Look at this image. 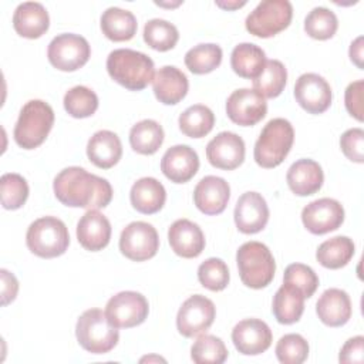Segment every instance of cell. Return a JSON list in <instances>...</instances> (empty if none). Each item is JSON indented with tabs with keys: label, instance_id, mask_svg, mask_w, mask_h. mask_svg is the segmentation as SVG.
Masks as SVG:
<instances>
[{
	"label": "cell",
	"instance_id": "cell-1",
	"mask_svg": "<svg viewBox=\"0 0 364 364\" xmlns=\"http://www.w3.org/2000/svg\"><path fill=\"white\" fill-rule=\"evenodd\" d=\"M53 189L55 198L70 208L100 209L112 199L111 183L80 166H68L57 173Z\"/></svg>",
	"mask_w": 364,
	"mask_h": 364
},
{
	"label": "cell",
	"instance_id": "cell-2",
	"mask_svg": "<svg viewBox=\"0 0 364 364\" xmlns=\"http://www.w3.org/2000/svg\"><path fill=\"white\" fill-rule=\"evenodd\" d=\"M107 71L119 85L141 91L154 80V61L141 51L117 48L108 54Z\"/></svg>",
	"mask_w": 364,
	"mask_h": 364
},
{
	"label": "cell",
	"instance_id": "cell-3",
	"mask_svg": "<svg viewBox=\"0 0 364 364\" xmlns=\"http://www.w3.org/2000/svg\"><path fill=\"white\" fill-rule=\"evenodd\" d=\"M54 125L53 108L41 100H30L18 114L13 136L16 144L23 149L40 146L48 136Z\"/></svg>",
	"mask_w": 364,
	"mask_h": 364
},
{
	"label": "cell",
	"instance_id": "cell-4",
	"mask_svg": "<svg viewBox=\"0 0 364 364\" xmlns=\"http://www.w3.org/2000/svg\"><path fill=\"white\" fill-rule=\"evenodd\" d=\"M294 141V129L290 121L284 118L270 119L262 129L256 144L253 156L259 166H279L289 155Z\"/></svg>",
	"mask_w": 364,
	"mask_h": 364
},
{
	"label": "cell",
	"instance_id": "cell-5",
	"mask_svg": "<svg viewBox=\"0 0 364 364\" xmlns=\"http://www.w3.org/2000/svg\"><path fill=\"white\" fill-rule=\"evenodd\" d=\"M236 263L242 283L250 289H263L274 277V257L262 242L243 243L236 252Z\"/></svg>",
	"mask_w": 364,
	"mask_h": 364
},
{
	"label": "cell",
	"instance_id": "cell-6",
	"mask_svg": "<svg viewBox=\"0 0 364 364\" xmlns=\"http://www.w3.org/2000/svg\"><path fill=\"white\" fill-rule=\"evenodd\" d=\"M75 336L80 346L91 354H105L111 351L119 340L117 327L108 320L105 311L100 309L85 310L78 317Z\"/></svg>",
	"mask_w": 364,
	"mask_h": 364
},
{
	"label": "cell",
	"instance_id": "cell-7",
	"mask_svg": "<svg viewBox=\"0 0 364 364\" xmlns=\"http://www.w3.org/2000/svg\"><path fill=\"white\" fill-rule=\"evenodd\" d=\"M26 243L28 250L36 256L53 259L65 253L70 245V233L61 219L43 216L28 226Z\"/></svg>",
	"mask_w": 364,
	"mask_h": 364
},
{
	"label": "cell",
	"instance_id": "cell-8",
	"mask_svg": "<svg viewBox=\"0 0 364 364\" xmlns=\"http://www.w3.org/2000/svg\"><path fill=\"white\" fill-rule=\"evenodd\" d=\"M293 6L289 0H263L246 17V30L260 38L273 37L289 27Z\"/></svg>",
	"mask_w": 364,
	"mask_h": 364
},
{
	"label": "cell",
	"instance_id": "cell-9",
	"mask_svg": "<svg viewBox=\"0 0 364 364\" xmlns=\"http://www.w3.org/2000/svg\"><path fill=\"white\" fill-rule=\"evenodd\" d=\"M91 55L88 41L74 33H63L55 36L47 48L50 64L60 71H75L87 64Z\"/></svg>",
	"mask_w": 364,
	"mask_h": 364
},
{
	"label": "cell",
	"instance_id": "cell-10",
	"mask_svg": "<svg viewBox=\"0 0 364 364\" xmlns=\"http://www.w3.org/2000/svg\"><path fill=\"white\" fill-rule=\"evenodd\" d=\"M148 313L149 304L145 296L132 290L117 293L105 306V314L117 328L139 326L145 321Z\"/></svg>",
	"mask_w": 364,
	"mask_h": 364
},
{
	"label": "cell",
	"instance_id": "cell-11",
	"mask_svg": "<svg viewBox=\"0 0 364 364\" xmlns=\"http://www.w3.org/2000/svg\"><path fill=\"white\" fill-rule=\"evenodd\" d=\"M159 249V236L156 229L146 222H131L124 228L119 236L121 253L134 262H144L156 255Z\"/></svg>",
	"mask_w": 364,
	"mask_h": 364
},
{
	"label": "cell",
	"instance_id": "cell-12",
	"mask_svg": "<svg viewBox=\"0 0 364 364\" xmlns=\"http://www.w3.org/2000/svg\"><path fill=\"white\" fill-rule=\"evenodd\" d=\"M216 317L213 301L202 294H193L186 299L176 314L178 331L188 338L203 334Z\"/></svg>",
	"mask_w": 364,
	"mask_h": 364
},
{
	"label": "cell",
	"instance_id": "cell-13",
	"mask_svg": "<svg viewBox=\"0 0 364 364\" xmlns=\"http://www.w3.org/2000/svg\"><path fill=\"white\" fill-rule=\"evenodd\" d=\"M266 98L253 88H239L228 97L226 114L229 119L237 125H256L266 117Z\"/></svg>",
	"mask_w": 364,
	"mask_h": 364
},
{
	"label": "cell",
	"instance_id": "cell-14",
	"mask_svg": "<svg viewBox=\"0 0 364 364\" xmlns=\"http://www.w3.org/2000/svg\"><path fill=\"white\" fill-rule=\"evenodd\" d=\"M301 222L313 235H324L333 232L344 222L343 205L331 198H320L301 210Z\"/></svg>",
	"mask_w": 364,
	"mask_h": 364
},
{
	"label": "cell",
	"instance_id": "cell-15",
	"mask_svg": "<svg viewBox=\"0 0 364 364\" xmlns=\"http://www.w3.org/2000/svg\"><path fill=\"white\" fill-rule=\"evenodd\" d=\"M294 98L309 114H321L331 105V87L321 75L304 73L296 80Z\"/></svg>",
	"mask_w": 364,
	"mask_h": 364
},
{
	"label": "cell",
	"instance_id": "cell-16",
	"mask_svg": "<svg viewBox=\"0 0 364 364\" xmlns=\"http://www.w3.org/2000/svg\"><path fill=\"white\" fill-rule=\"evenodd\" d=\"M245 141L235 132L223 131L213 136L206 145V158L215 168L232 171L245 161Z\"/></svg>",
	"mask_w": 364,
	"mask_h": 364
},
{
	"label": "cell",
	"instance_id": "cell-17",
	"mask_svg": "<svg viewBox=\"0 0 364 364\" xmlns=\"http://www.w3.org/2000/svg\"><path fill=\"white\" fill-rule=\"evenodd\" d=\"M270 327L259 318H245L232 330V341L243 355H257L272 346Z\"/></svg>",
	"mask_w": 364,
	"mask_h": 364
},
{
	"label": "cell",
	"instance_id": "cell-18",
	"mask_svg": "<svg viewBox=\"0 0 364 364\" xmlns=\"http://www.w3.org/2000/svg\"><path fill=\"white\" fill-rule=\"evenodd\" d=\"M235 223L239 232L253 235L264 229L269 220L266 199L257 192H245L235 206Z\"/></svg>",
	"mask_w": 364,
	"mask_h": 364
},
{
	"label": "cell",
	"instance_id": "cell-19",
	"mask_svg": "<svg viewBox=\"0 0 364 364\" xmlns=\"http://www.w3.org/2000/svg\"><path fill=\"white\" fill-rule=\"evenodd\" d=\"M199 169V156L189 145H173L161 159L162 173L175 183L191 181Z\"/></svg>",
	"mask_w": 364,
	"mask_h": 364
},
{
	"label": "cell",
	"instance_id": "cell-20",
	"mask_svg": "<svg viewBox=\"0 0 364 364\" xmlns=\"http://www.w3.org/2000/svg\"><path fill=\"white\" fill-rule=\"evenodd\" d=\"M230 198L229 183L215 175L202 178L193 191V202L205 215H219L226 209Z\"/></svg>",
	"mask_w": 364,
	"mask_h": 364
},
{
	"label": "cell",
	"instance_id": "cell-21",
	"mask_svg": "<svg viewBox=\"0 0 364 364\" xmlns=\"http://www.w3.org/2000/svg\"><path fill=\"white\" fill-rule=\"evenodd\" d=\"M171 249L181 257H198L205 249V235L202 229L189 219L175 220L168 230Z\"/></svg>",
	"mask_w": 364,
	"mask_h": 364
},
{
	"label": "cell",
	"instance_id": "cell-22",
	"mask_svg": "<svg viewBox=\"0 0 364 364\" xmlns=\"http://www.w3.org/2000/svg\"><path fill=\"white\" fill-rule=\"evenodd\" d=\"M77 239L90 252L102 250L111 239L109 220L97 209L87 210L77 223Z\"/></svg>",
	"mask_w": 364,
	"mask_h": 364
},
{
	"label": "cell",
	"instance_id": "cell-23",
	"mask_svg": "<svg viewBox=\"0 0 364 364\" xmlns=\"http://www.w3.org/2000/svg\"><path fill=\"white\" fill-rule=\"evenodd\" d=\"M316 313L321 323L328 327L344 326L353 313L350 296L341 289H327L316 303Z\"/></svg>",
	"mask_w": 364,
	"mask_h": 364
},
{
	"label": "cell",
	"instance_id": "cell-24",
	"mask_svg": "<svg viewBox=\"0 0 364 364\" xmlns=\"http://www.w3.org/2000/svg\"><path fill=\"white\" fill-rule=\"evenodd\" d=\"M152 88L156 100L165 105H175L188 94L189 82L186 75L175 65L161 67L154 80Z\"/></svg>",
	"mask_w": 364,
	"mask_h": 364
},
{
	"label": "cell",
	"instance_id": "cell-25",
	"mask_svg": "<svg viewBox=\"0 0 364 364\" xmlns=\"http://www.w3.org/2000/svg\"><path fill=\"white\" fill-rule=\"evenodd\" d=\"M13 27L21 37L38 38L50 27L48 11L38 1L20 3L13 14Z\"/></svg>",
	"mask_w": 364,
	"mask_h": 364
},
{
	"label": "cell",
	"instance_id": "cell-26",
	"mask_svg": "<svg viewBox=\"0 0 364 364\" xmlns=\"http://www.w3.org/2000/svg\"><path fill=\"white\" fill-rule=\"evenodd\" d=\"M286 181L293 193L297 196H309L320 191L324 182V173L316 161L304 158L290 165Z\"/></svg>",
	"mask_w": 364,
	"mask_h": 364
},
{
	"label": "cell",
	"instance_id": "cell-27",
	"mask_svg": "<svg viewBox=\"0 0 364 364\" xmlns=\"http://www.w3.org/2000/svg\"><path fill=\"white\" fill-rule=\"evenodd\" d=\"M87 156L101 169L112 168L122 156V144L119 136L108 129L97 131L88 139Z\"/></svg>",
	"mask_w": 364,
	"mask_h": 364
},
{
	"label": "cell",
	"instance_id": "cell-28",
	"mask_svg": "<svg viewBox=\"0 0 364 364\" xmlns=\"http://www.w3.org/2000/svg\"><path fill=\"white\" fill-rule=\"evenodd\" d=\"M131 205L139 213L152 215L162 209L166 200V191L164 185L151 176H145L134 182L129 192Z\"/></svg>",
	"mask_w": 364,
	"mask_h": 364
},
{
	"label": "cell",
	"instance_id": "cell-29",
	"mask_svg": "<svg viewBox=\"0 0 364 364\" xmlns=\"http://www.w3.org/2000/svg\"><path fill=\"white\" fill-rule=\"evenodd\" d=\"M303 293L290 283H283L273 297L272 311L280 324H293L300 320L304 311Z\"/></svg>",
	"mask_w": 364,
	"mask_h": 364
},
{
	"label": "cell",
	"instance_id": "cell-30",
	"mask_svg": "<svg viewBox=\"0 0 364 364\" xmlns=\"http://www.w3.org/2000/svg\"><path fill=\"white\" fill-rule=\"evenodd\" d=\"M102 34L112 41L131 40L138 28L136 17L129 10L121 7H108L100 20Z\"/></svg>",
	"mask_w": 364,
	"mask_h": 364
},
{
	"label": "cell",
	"instance_id": "cell-31",
	"mask_svg": "<svg viewBox=\"0 0 364 364\" xmlns=\"http://www.w3.org/2000/svg\"><path fill=\"white\" fill-rule=\"evenodd\" d=\"M264 64V51L253 43H240L230 54V67L242 78H256Z\"/></svg>",
	"mask_w": 364,
	"mask_h": 364
},
{
	"label": "cell",
	"instance_id": "cell-32",
	"mask_svg": "<svg viewBox=\"0 0 364 364\" xmlns=\"http://www.w3.org/2000/svg\"><path fill=\"white\" fill-rule=\"evenodd\" d=\"M354 242L347 236H334L323 242L316 252L317 262L327 269H341L354 256Z\"/></svg>",
	"mask_w": 364,
	"mask_h": 364
},
{
	"label": "cell",
	"instance_id": "cell-33",
	"mask_svg": "<svg viewBox=\"0 0 364 364\" xmlns=\"http://www.w3.org/2000/svg\"><path fill=\"white\" fill-rule=\"evenodd\" d=\"M164 128L155 119H142L129 131L131 148L141 155L155 154L164 142Z\"/></svg>",
	"mask_w": 364,
	"mask_h": 364
},
{
	"label": "cell",
	"instance_id": "cell-34",
	"mask_svg": "<svg viewBox=\"0 0 364 364\" xmlns=\"http://www.w3.org/2000/svg\"><path fill=\"white\" fill-rule=\"evenodd\" d=\"M286 81L287 71L284 64L279 60H266L260 74L253 78V90L264 98H276L283 92Z\"/></svg>",
	"mask_w": 364,
	"mask_h": 364
},
{
	"label": "cell",
	"instance_id": "cell-35",
	"mask_svg": "<svg viewBox=\"0 0 364 364\" xmlns=\"http://www.w3.org/2000/svg\"><path fill=\"white\" fill-rule=\"evenodd\" d=\"M179 129L189 138H202L208 135L215 125V114L202 104L188 107L179 115Z\"/></svg>",
	"mask_w": 364,
	"mask_h": 364
},
{
	"label": "cell",
	"instance_id": "cell-36",
	"mask_svg": "<svg viewBox=\"0 0 364 364\" xmlns=\"http://www.w3.org/2000/svg\"><path fill=\"white\" fill-rule=\"evenodd\" d=\"M222 55V48L218 44L202 43L186 51L185 65L193 74H208L220 65Z\"/></svg>",
	"mask_w": 364,
	"mask_h": 364
},
{
	"label": "cell",
	"instance_id": "cell-37",
	"mask_svg": "<svg viewBox=\"0 0 364 364\" xmlns=\"http://www.w3.org/2000/svg\"><path fill=\"white\" fill-rule=\"evenodd\" d=\"M178 40V28L164 18H152L144 27V41L156 51H168L173 48Z\"/></svg>",
	"mask_w": 364,
	"mask_h": 364
},
{
	"label": "cell",
	"instance_id": "cell-38",
	"mask_svg": "<svg viewBox=\"0 0 364 364\" xmlns=\"http://www.w3.org/2000/svg\"><path fill=\"white\" fill-rule=\"evenodd\" d=\"M63 102L68 115L74 118L91 117L98 108L97 94L85 85H75L70 88L65 92Z\"/></svg>",
	"mask_w": 364,
	"mask_h": 364
},
{
	"label": "cell",
	"instance_id": "cell-39",
	"mask_svg": "<svg viewBox=\"0 0 364 364\" xmlns=\"http://www.w3.org/2000/svg\"><path fill=\"white\" fill-rule=\"evenodd\" d=\"M191 358L196 364H222L228 358V348L222 338L212 334H202L191 347Z\"/></svg>",
	"mask_w": 364,
	"mask_h": 364
},
{
	"label": "cell",
	"instance_id": "cell-40",
	"mask_svg": "<svg viewBox=\"0 0 364 364\" xmlns=\"http://www.w3.org/2000/svg\"><path fill=\"white\" fill-rule=\"evenodd\" d=\"M338 28V20L334 11L327 7H314L304 18V31L316 40L331 38Z\"/></svg>",
	"mask_w": 364,
	"mask_h": 364
},
{
	"label": "cell",
	"instance_id": "cell-41",
	"mask_svg": "<svg viewBox=\"0 0 364 364\" xmlns=\"http://www.w3.org/2000/svg\"><path fill=\"white\" fill-rule=\"evenodd\" d=\"M1 205L4 209L16 210L21 208L28 198V183L18 173H4L0 178Z\"/></svg>",
	"mask_w": 364,
	"mask_h": 364
},
{
	"label": "cell",
	"instance_id": "cell-42",
	"mask_svg": "<svg viewBox=\"0 0 364 364\" xmlns=\"http://www.w3.org/2000/svg\"><path fill=\"white\" fill-rule=\"evenodd\" d=\"M198 279L208 290L220 291L229 284L230 280L228 264L219 257H209L199 264Z\"/></svg>",
	"mask_w": 364,
	"mask_h": 364
},
{
	"label": "cell",
	"instance_id": "cell-43",
	"mask_svg": "<svg viewBox=\"0 0 364 364\" xmlns=\"http://www.w3.org/2000/svg\"><path fill=\"white\" fill-rule=\"evenodd\" d=\"M274 353L283 364H301L309 357V343L300 334H284L277 341Z\"/></svg>",
	"mask_w": 364,
	"mask_h": 364
},
{
	"label": "cell",
	"instance_id": "cell-44",
	"mask_svg": "<svg viewBox=\"0 0 364 364\" xmlns=\"http://www.w3.org/2000/svg\"><path fill=\"white\" fill-rule=\"evenodd\" d=\"M283 283L296 286L306 299L311 297L318 287V277L316 272L303 263H291L286 267Z\"/></svg>",
	"mask_w": 364,
	"mask_h": 364
},
{
	"label": "cell",
	"instance_id": "cell-45",
	"mask_svg": "<svg viewBox=\"0 0 364 364\" xmlns=\"http://www.w3.org/2000/svg\"><path fill=\"white\" fill-rule=\"evenodd\" d=\"M343 154L353 162H364V131L361 128H350L340 138Z\"/></svg>",
	"mask_w": 364,
	"mask_h": 364
},
{
	"label": "cell",
	"instance_id": "cell-46",
	"mask_svg": "<svg viewBox=\"0 0 364 364\" xmlns=\"http://www.w3.org/2000/svg\"><path fill=\"white\" fill-rule=\"evenodd\" d=\"M363 90H364V81L357 80L348 84L344 94V104L348 114L360 122L363 121Z\"/></svg>",
	"mask_w": 364,
	"mask_h": 364
},
{
	"label": "cell",
	"instance_id": "cell-47",
	"mask_svg": "<svg viewBox=\"0 0 364 364\" xmlns=\"http://www.w3.org/2000/svg\"><path fill=\"white\" fill-rule=\"evenodd\" d=\"M338 360L340 363H344V364H350V363L361 364L364 361V337L355 336L347 340L340 350Z\"/></svg>",
	"mask_w": 364,
	"mask_h": 364
},
{
	"label": "cell",
	"instance_id": "cell-48",
	"mask_svg": "<svg viewBox=\"0 0 364 364\" xmlns=\"http://www.w3.org/2000/svg\"><path fill=\"white\" fill-rule=\"evenodd\" d=\"M0 273H1V304L7 306L17 296L18 282L16 276L6 269H1Z\"/></svg>",
	"mask_w": 364,
	"mask_h": 364
},
{
	"label": "cell",
	"instance_id": "cell-49",
	"mask_svg": "<svg viewBox=\"0 0 364 364\" xmlns=\"http://www.w3.org/2000/svg\"><path fill=\"white\" fill-rule=\"evenodd\" d=\"M350 58L351 61L360 68L363 70V37L358 36L350 46Z\"/></svg>",
	"mask_w": 364,
	"mask_h": 364
},
{
	"label": "cell",
	"instance_id": "cell-50",
	"mask_svg": "<svg viewBox=\"0 0 364 364\" xmlns=\"http://www.w3.org/2000/svg\"><path fill=\"white\" fill-rule=\"evenodd\" d=\"M218 7L220 9H225V10H235V9H239V7H243L246 4V1H215Z\"/></svg>",
	"mask_w": 364,
	"mask_h": 364
}]
</instances>
